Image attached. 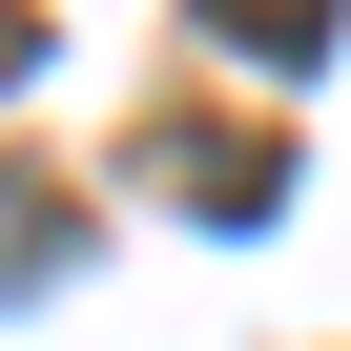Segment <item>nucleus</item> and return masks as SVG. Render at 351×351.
I'll return each instance as SVG.
<instances>
[{"mask_svg":"<svg viewBox=\"0 0 351 351\" xmlns=\"http://www.w3.org/2000/svg\"><path fill=\"white\" fill-rule=\"evenodd\" d=\"M207 21H228V42H269V62H310V42H330V0H207Z\"/></svg>","mask_w":351,"mask_h":351,"instance_id":"obj_1","label":"nucleus"}]
</instances>
